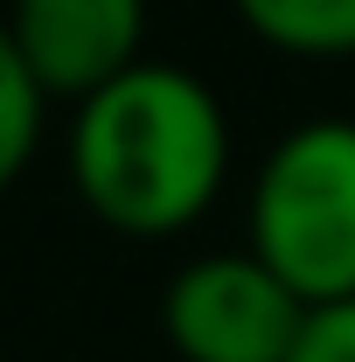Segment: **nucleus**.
<instances>
[{
	"label": "nucleus",
	"instance_id": "0eeeda50",
	"mask_svg": "<svg viewBox=\"0 0 355 362\" xmlns=\"http://www.w3.org/2000/svg\"><path fill=\"white\" fill-rule=\"evenodd\" d=\"M293 362H355V300H342V307H313Z\"/></svg>",
	"mask_w": 355,
	"mask_h": 362
},
{
	"label": "nucleus",
	"instance_id": "7ed1b4c3",
	"mask_svg": "<svg viewBox=\"0 0 355 362\" xmlns=\"http://www.w3.org/2000/svg\"><path fill=\"white\" fill-rule=\"evenodd\" d=\"M307 314L258 251H202L161 293V334L181 362H293Z\"/></svg>",
	"mask_w": 355,
	"mask_h": 362
},
{
	"label": "nucleus",
	"instance_id": "423d86ee",
	"mask_svg": "<svg viewBox=\"0 0 355 362\" xmlns=\"http://www.w3.org/2000/svg\"><path fill=\"white\" fill-rule=\"evenodd\" d=\"M42 119H49V98H42V84L28 77L21 49H14L7 21H0V195L28 175V160H35V146H42Z\"/></svg>",
	"mask_w": 355,
	"mask_h": 362
},
{
	"label": "nucleus",
	"instance_id": "39448f33",
	"mask_svg": "<svg viewBox=\"0 0 355 362\" xmlns=\"http://www.w3.org/2000/svg\"><path fill=\"white\" fill-rule=\"evenodd\" d=\"M237 21L279 56L349 63L355 56V0H230Z\"/></svg>",
	"mask_w": 355,
	"mask_h": 362
},
{
	"label": "nucleus",
	"instance_id": "20e7f679",
	"mask_svg": "<svg viewBox=\"0 0 355 362\" xmlns=\"http://www.w3.org/2000/svg\"><path fill=\"white\" fill-rule=\"evenodd\" d=\"M0 21L49 105H84L146 63V0H7Z\"/></svg>",
	"mask_w": 355,
	"mask_h": 362
},
{
	"label": "nucleus",
	"instance_id": "f03ea898",
	"mask_svg": "<svg viewBox=\"0 0 355 362\" xmlns=\"http://www.w3.org/2000/svg\"><path fill=\"white\" fill-rule=\"evenodd\" d=\"M244 230L307 307L355 300V119H307L258 160Z\"/></svg>",
	"mask_w": 355,
	"mask_h": 362
},
{
	"label": "nucleus",
	"instance_id": "f257e3e1",
	"mask_svg": "<svg viewBox=\"0 0 355 362\" xmlns=\"http://www.w3.org/2000/svg\"><path fill=\"white\" fill-rule=\"evenodd\" d=\"M70 188L119 237L161 244L195 230L230 181L223 98L181 63H133L70 119Z\"/></svg>",
	"mask_w": 355,
	"mask_h": 362
}]
</instances>
